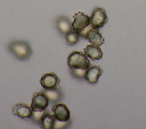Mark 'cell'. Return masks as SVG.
I'll return each mask as SVG.
<instances>
[{
    "mask_svg": "<svg viewBox=\"0 0 146 129\" xmlns=\"http://www.w3.org/2000/svg\"><path fill=\"white\" fill-rule=\"evenodd\" d=\"M56 26L59 32L63 35H65L70 31L73 30L72 23L70 19L65 16H60L56 20Z\"/></svg>",
    "mask_w": 146,
    "mask_h": 129,
    "instance_id": "cell-11",
    "label": "cell"
},
{
    "mask_svg": "<svg viewBox=\"0 0 146 129\" xmlns=\"http://www.w3.org/2000/svg\"><path fill=\"white\" fill-rule=\"evenodd\" d=\"M52 111L58 120L67 121L70 119V111L67 106L63 103L55 104L52 107Z\"/></svg>",
    "mask_w": 146,
    "mask_h": 129,
    "instance_id": "cell-7",
    "label": "cell"
},
{
    "mask_svg": "<svg viewBox=\"0 0 146 129\" xmlns=\"http://www.w3.org/2000/svg\"><path fill=\"white\" fill-rule=\"evenodd\" d=\"M71 123V120L68 119L67 121H59L56 119L55 120L53 128L61 129V128H68Z\"/></svg>",
    "mask_w": 146,
    "mask_h": 129,
    "instance_id": "cell-18",
    "label": "cell"
},
{
    "mask_svg": "<svg viewBox=\"0 0 146 129\" xmlns=\"http://www.w3.org/2000/svg\"><path fill=\"white\" fill-rule=\"evenodd\" d=\"M46 112V110L43 111H33V114L30 119H31L34 122L39 124L42 116Z\"/></svg>",
    "mask_w": 146,
    "mask_h": 129,
    "instance_id": "cell-17",
    "label": "cell"
},
{
    "mask_svg": "<svg viewBox=\"0 0 146 129\" xmlns=\"http://www.w3.org/2000/svg\"><path fill=\"white\" fill-rule=\"evenodd\" d=\"M43 92L47 97L49 102L52 103H58L62 99L63 97V93L62 90L60 88V86L50 90L44 89Z\"/></svg>",
    "mask_w": 146,
    "mask_h": 129,
    "instance_id": "cell-13",
    "label": "cell"
},
{
    "mask_svg": "<svg viewBox=\"0 0 146 129\" xmlns=\"http://www.w3.org/2000/svg\"><path fill=\"white\" fill-rule=\"evenodd\" d=\"M83 35H84L92 45L100 46L104 43V38L98 29L91 27L88 29L86 32L82 35V36Z\"/></svg>",
    "mask_w": 146,
    "mask_h": 129,
    "instance_id": "cell-8",
    "label": "cell"
},
{
    "mask_svg": "<svg viewBox=\"0 0 146 129\" xmlns=\"http://www.w3.org/2000/svg\"><path fill=\"white\" fill-rule=\"evenodd\" d=\"M86 69H77V68H70V73L71 75L77 79L84 78V74Z\"/></svg>",
    "mask_w": 146,
    "mask_h": 129,
    "instance_id": "cell-16",
    "label": "cell"
},
{
    "mask_svg": "<svg viewBox=\"0 0 146 129\" xmlns=\"http://www.w3.org/2000/svg\"><path fill=\"white\" fill-rule=\"evenodd\" d=\"M66 44L68 45H74L76 44L79 40V34L76 31L72 30L66 35Z\"/></svg>",
    "mask_w": 146,
    "mask_h": 129,
    "instance_id": "cell-15",
    "label": "cell"
},
{
    "mask_svg": "<svg viewBox=\"0 0 146 129\" xmlns=\"http://www.w3.org/2000/svg\"><path fill=\"white\" fill-rule=\"evenodd\" d=\"M90 26L95 29H99L103 27L107 22L108 18L106 11L100 7H95L90 17Z\"/></svg>",
    "mask_w": 146,
    "mask_h": 129,
    "instance_id": "cell-4",
    "label": "cell"
},
{
    "mask_svg": "<svg viewBox=\"0 0 146 129\" xmlns=\"http://www.w3.org/2000/svg\"><path fill=\"white\" fill-rule=\"evenodd\" d=\"M67 65L70 68L86 69L90 66L87 56L80 51H74L67 58Z\"/></svg>",
    "mask_w": 146,
    "mask_h": 129,
    "instance_id": "cell-2",
    "label": "cell"
},
{
    "mask_svg": "<svg viewBox=\"0 0 146 129\" xmlns=\"http://www.w3.org/2000/svg\"><path fill=\"white\" fill-rule=\"evenodd\" d=\"M13 114L22 119L31 118L33 114L31 107L23 103L16 104L13 108Z\"/></svg>",
    "mask_w": 146,
    "mask_h": 129,
    "instance_id": "cell-10",
    "label": "cell"
},
{
    "mask_svg": "<svg viewBox=\"0 0 146 129\" xmlns=\"http://www.w3.org/2000/svg\"><path fill=\"white\" fill-rule=\"evenodd\" d=\"M103 72L102 69L99 65L89 66L86 70L84 78L90 84H95Z\"/></svg>",
    "mask_w": 146,
    "mask_h": 129,
    "instance_id": "cell-9",
    "label": "cell"
},
{
    "mask_svg": "<svg viewBox=\"0 0 146 129\" xmlns=\"http://www.w3.org/2000/svg\"><path fill=\"white\" fill-rule=\"evenodd\" d=\"M56 118L54 114H51L47 111L42 116V118L39 123V126L44 129H52L55 122Z\"/></svg>",
    "mask_w": 146,
    "mask_h": 129,
    "instance_id": "cell-14",
    "label": "cell"
},
{
    "mask_svg": "<svg viewBox=\"0 0 146 129\" xmlns=\"http://www.w3.org/2000/svg\"><path fill=\"white\" fill-rule=\"evenodd\" d=\"M9 51L18 59L22 61L28 60L33 53L30 44L23 40H14L8 45Z\"/></svg>",
    "mask_w": 146,
    "mask_h": 129,
    "instance_id": "cell-1",
    "label": "cell"
},
{
    "mask_svg": "<svg viewBox=\"0 0 146 129\" xmlns=\"http://www.w3.org/2000/svg\"><path fill=\"white\" fill-rule=\"evenodd\" d=\"M72 17L74 18V20L72 22V29L80 35L90 26V17L82 11L75 13Z\"/></svg>",
    "mask_w": 146,
    "mask_h": 129,
    "instance_id": "cell-3",
    "label": "cell"
},
{
    "mask_svg": "<svg viewBox=\"0 0 146 129\" xmlns=\"http://www.w3.org/2000/svg\"><path fill=\"white\" fill-rule=\"evenodd\" d=\"M48 104L47 97L43 91H39L34 94L30 107L33 111H43L46 109Z\"/></svg>",
    "mask_w": 146,
    "mask_h": 129,
    "instance_id": "cell-5",
    "label": "cell"
},
{
    "mask_svg": "<svg viewBox=\"0 0 146 129\" xmlns=\"http://www.w3.org/2000/svg\"><path fill=\"white\" fill-rule=\"evenodd\" d=\"M84 54L87 57L90 58L93 60H98L102 58L103 52L100 48L95 45H87L83 49Z\"/></svg>",
    "mask_w": 146,
    "mask_h": 129,
    "instance_id": "cell-12",
    "label": "cell"
},
{
    "mask_svg": "<svg viewBox=\"0 0 146 129\" xmlns=\"http://www.w3.org/2000/svg\"><path fill=\"white\" fill-rule=\"evenodd\" d=\"M60 78L54 73L44 74L40 80L42 88L45 90H50L59 87Z\"/></svg>",
    "mask_w": 146,
    "mask_h": 129,
    "instance_id": "cell-6",
    "label": "cell"
}]
</instances>
